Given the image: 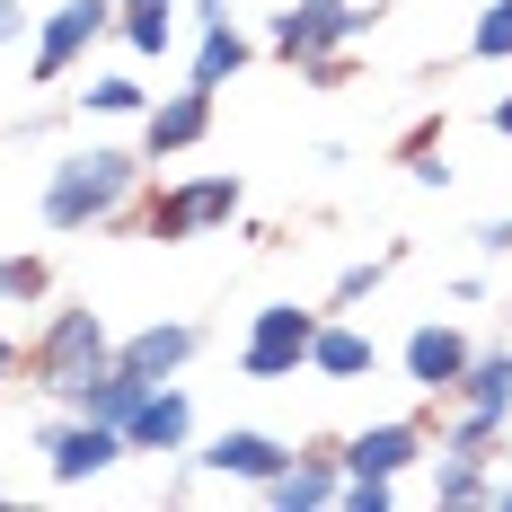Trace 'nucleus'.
Returning a JSON list of instances; mask_svg holds the SVG:
<instances>
[{
    "label": "nucleus",
    "mask_w": 512,
    "mask_h": 512,
    "mask_svg": "<svg viewBox=\"0 0 512 512\" xmlns=\"http://www.w3.org/2000/svg\"><path fill=\"white\" fill-rule=\"evenodd\" d=\"M106 362H115V327H106L89 301H53L45 327L27 336V389H36V398H62L71 380H89Z\"/></svg>",
    "instance_id": "obj_2"
},
{
    "label": "nucleus",
    "mask_w": 512,
    "mask_h": 512,
    "mask_svg": "<svg viewBox=\"0 0 512 512\" xmlns=\"http://www.w3.org/2000/svg\"><path fill=\"white\" fill-rule=\"evenodd\" d=\"M486 133H495V142H512V98H495V106H486Z\"/></svg>",
    "instance_id": "obj_31"
},
{
    "label": "nucleus",
    "mask_w": 512,
    "mask_h": 512,
    "mask_svg": "<svg viewBox=\"0 0 512 512\" xmlns=\"http://www.w3.org/2000/svg\"><path fill=\"white\" fill-rule=\"evenodd\" d=\"M309 371H318V380H336V389H345V380H371V371H380L371 327H354L345 309H327V318H318V336H309Z\"/></svg>",
    "instance_id": "obj_16"
},
{
    "label": "nucleus",
    "mask_w": 512,
    "mask_h": 512,
    "mask_svg": "<svg viewBox=\"0 0 512 512\" xmlns=\"http://www.w3.org/2000/svg\"><path fill=\"white\" fill-rule=\"evenodd\" d=\"M159 380H142V371H124V362H106V371H89V380H71L53 407H71V415H98V424H133V407L151 398Z\"/></svg>",
    "instance_id": "obj_17"
},
{
    "label": "nucleus",
    "mask_w": 512,
    "mask_h": 512,
    "mask_svg": "<svg viewBox=\"0 0 512 512\" xmlns=\"http://www.w3.org/2000/svg\"><path fill=\"white\" fill-rule=\"evenodd\" d=\"M256 53H265V45H256V36H239V27L221 18V27H204V36H195V53H186V80H204V89H230V80L248 71Z\"/></svg>",
    "instance_id": "obj_18"
},
{
    "label": "nucleus",
    "mask_w": 512,
    "mask_h": 512,
    "mask_svg": "<svg viewBox=\"0 0 512 512\" xmlns=\"http://www.w3.org/2000/svg\"><path fill=\"white\" fill-rule=\"evenodd\" d=\"M451 407H486V415H512V345H477L468 380L451 389Z\"/></svg>",
    "instance_id": "obj_20"
},
{
    "label": "nucleus",
    "mask_w": 512,
    "mask_h": 512,
    "mask_svg": "<svg viewBox=\"0 0 512 512\" xmlns=\"http://www.w3.org/2000/svg\"><path fill=\"white\" fill-rule=\"evenodd\" d=\"M212 98H221V89H204V80H186L177 98H151V115H142V151L151 159L204 151L212 142Z\"/></svg>",
    "instance_id": "obj_12"
},
{
    "label": "nucleus",
    "mask_w": 512,
    "mask_h": 512,
    "mask_svg": "<svg viewBox=\"0 0 512 512\" xmlns=\"http://www.w3.org/2000/svg\"><path fill=\"white\" fill-rule=\"evenodd\" d=\"M36 451H45L53 486H89V477H106L115 460H133L124 424H98V415H71V407H53L45 424H36Z\"/></svg>",
    "instance_id": "obj_7"
},
{
    "label": "nucleus",
    "mask_w": 512,
    "mask_h": 512,
    "mask_svg": "<svg viewBox=\"0 0 512 512\" xmlns=\"http://www.w3.org/2000/svg\"><path fill=\"white\" fill-rule=\"evenodd\" d=\"M380 9H389V0H371V9H362V0H283V9L265 18V53L292 62V71L318 62V53H354V36Z\"/></svg>",
    "instance_id": "obj_4"
},
{
    "label": "nucleus",
    "mask_w": 512,
    "mask_h": 512,
    "mask_svg": "<svg viewBox=\"0 0 512 512\" xmlns=\"http://www.w3.org/2000/svg\"><path fill=\"white\" fill-rule=\"evenodd\" d=\"M398 265H407V239H389L380 256H354V265L336 274V292H327V309H362L371 292H380V283H389V274H398Z\"/></svg>",
    "instance_id": "obj_23"
},
{
    "label": "nucleus",
    "mask_w": 512,
    "mask_h": 512,
    "mask_svg": "<svg viewBox=\"0 0 512 512\" xmlns=\"http://www.w3.org/2000/svg\"><path fill=\"white\" fill-rule=\"evenodd\" d=\"M186 9H195L204 27H221V18H230V0H186Z\"/></svg>",
    "instance_id": "obj_32"
},
{
    "label": "nucleus",
    "mask_w": 512,
    "mask_h": 512,
    "mask_svg": "<svg viewBox=\"0 0 512 512\" xmlns=\"http://www.w3.org/2000/svg\"><path fill=\"white\" fill-rule=\"evenodd\" d=\"M115 9H124V0H53L45 18H36V36H27V80H36V89H62V80L115 36Z\"/></svg>",
    "instance_id": "obj_5"
},
{
    "label": "nucleus",
    "mask_w": 512,
    "mask_h": 512,
    "mask_svg": "<svg viewBox=\"0 0 512 512\" xmlns=\"http://www.w3.org/2000/svg\"><path fill=\"white\" fill-rule=\"evenodd\" d=\"M142 177H151V151H142V142H80V151H62V159L45 168V186H36V212H45L53 239L133 230Z\"/></svg>",
    "instance_id": "obj_1"
},
{
    "label": "nucleus",
    "mask_w": 512,
    "mask_h": 512,
    "mask_svg": "<svg viewBox=\"0 0 512 512\" xmlns=\"http://www.w3.org/2000/svg\"><path fill=\"white\" fill-rule=\"evenodd\" d=\"M18 380H27V336H18V327H0V398H9Z\"/></svg>",
    "instance_id": "obj_26"
},
{
    "label": "nucleus",
    "mask_w": 512,
    "mask_h": 512,
    "mask_svg": "<svg viewBox=\"0 0 512 512\" xmlns=\"http://www.w3.org/2000/svg\"><path fill=\"white\" fill-rule=\"evenodd\" d=\"M468 62H512V0H486L468 27Z\"/></svg>",
    "instance_id": "obj_24"
},
{
    "label": "nucleus",
    "mask_w": 512,
    "mask_h": 512,
    "mask_svg": "<svg viewBox=\"0 0 512 512\" xmlns=\"http://www.w3.org/2000/svg\"><path fill=\"white\" fill-rule=\"evenodd\" d=\"M468 239H477V256H512V212H495V221H477Z\"/></svg>",
    "instance_id": "obj_27"
},
{
    "label": "nucleus",
    "mask_w": 512,
    "mask_h": 512,
    "mask_svg": "<svg viewBox=\"0 0 512 512\" xmlns=\"http://www.w3.org/2000/svg\"><path fill=\"white\" fill-rule=\"evenodd\" d=\"M195 354H204V327H195V318H151V327L115 336V362L142 371V380H186Z\"/></svg>",
    "instance_id": "obj_13"
},
{
    "label": "nucleus",
    "mask_w": 512,
    "mask_h": 512,
    "mask_svg": "<svg viewBox=\"0 0 512 512\" xmlns=\"http://www.w3.org/2000/svg\"><path fill=\"white\" fill-rule=\"evenodd\" d=\"M18 36H36V18H27V0H0V53L18 45Z\"/></svg>",
    "instance_id": "obj_29"
},
{
    "label": "nucleus",
    "mask_w": 512,
    "mask_h": 512,
    "mask_svg": "<svg viewBox=\"0 0 512 512\" xmlns=\"http://www.w3.org/2000/svg\"><path fill=\"white\" fill-rule=\"evenodd\" d=\"M283 460H292V442H283V433H265V424H221L204 451H195L204 477H239V486H274Z\"/></svg>",
    "instance_id": "obj_10"
},
{
    "label": "nucleus",
    "mask_w": 512,
    "mask_h": 512,
    "mask_svg": "<svg viewBox=\"0 0 512 512\" xmlns=\"http://www.w3.org/2000/svg\"><path fill=\"white\" fill-rule=\"evenodd\" d=\"M424 495L451 512H495V460L486 451H460V442H433V460H424Z\"/></svg>",
    "instance_id": "obj_15"
},
{
    "label": "nucleus",
    "mask_w": 512,
    "mask_h": 512,
    "mask_svg": "<svg viewBox=\"0 0 512 512\" xmlns=\"http://www.w3.org/2000/svg\"><path fill=\"white\" fill-rule=\"evenodd\" d=\"M177 9H186V0H124V9H115V36H124V53H133V62L177 53Z\"/></svg>",
    "instance_id": "obj_19"
},
{
    "label": "nucleus",
    "mask_w": 512,
    "mask_h": 512,
    "mask_svg": "<svg viewBox=\"0 0 512 512\" xmlns=\"http://www.w3.org/2000/svg\"><path fill=\"white\" fill-rule=\"evenodd\" d=\"M124 442H133V451H151V460H177V451H195V398H186V380H159L151 398L133 407Z\"/></svg>",
    "instance_id": "obj_14"
},
{
    "label": "nucleus",
    "mask_w": 512,
    "mask_h": 512,
    "mask_svg": "<svg viewBox=\"0 0 512 512\" xmlns=\"http://www.w3.org/2000/svg\"><path fill=\"white\" fill-rule=\"evenodd\" d=\"M336 504H345V512H389V504H398V477H345Z\"/></svg>",
    "instance_id": "obj_25"
},
{
    "label": "nucleus",
    "mask_w": 512,
    "mask_h": 512,
    "mask_svg": "<svg viewBox=\"0 0 512 512\" xmlns=\"http://www.w3.org/2000/svg\"><path fill=\"white\" fill-rule=\"evenodd\" d=\"M318 318H327V309L265 301V309L248 318V336H239V380H256V389H274V380H301V371H309V336H318Z\"/></svg>",
    "instance_id": "obj_6"
},
{
    "label": "nucleus",
    "mask_w": 512,
    "mask_h": 512,
    "mask_svg": "<svg viewBox=\"0 0 512 512\" xmlns=\"http://www.w3.org/2000/svg\"><path fill=\"white\" fill-rule=\"evenodd\" d=\"M336 451H345V477H407V468L433 460V424H424V415H389V424L345 433Z\"/></svg>",
    "instance_id": "obj_9"
},
{
    "label": "nucleus",
    "mask_w": 512,
    "mask_h": 512,
    "mask_svg": "<svg viewBox=\"0 0 512 512\" xmlns=\"http://www.w3.org/2000/svg\"><path fill=\"white\" fill-rule=\"evenodd\" d=\"M80 115H98V124H142V115H151V89H142L133 71H98V80L80 89Z\"/></svg>",
    "instance_id": "obj_21"
},
{
    "label": "nucleus",
    "mask_w": 512,
    "mask_h": 512,
    "mask_svg": "<svg viewBox=\"0 0 512 512\" xmlns=\"http://www.w3.org/2000/svg\"><path fill=\"white\" fill-rule=\"evenodd\" d=\"M53 301V265L36 248H9L0 256V309H45Z\"/></svg>",
    "instance_id": "obj_22"
},
{
    "label": "nucleus",
    "mask_w": 512,
    "mask_h": 512,
    "mask_svg": "<svg viewBox=\"0 0 512 512\" xmlns=\"http://www.w3.org/2000/svg\"><path fill=\"white\" fill-rule=\"evenodd\" d=\"M309 80H318V89H345V80H354V53H318V62H301Z\"/></svg>",
    "instance_id": "obj_28"
},
{
    "label": "nucleus",
    "mask_w": 512,
    "mask_h": 512,
    "mask_svg": "<svg viewBox=\"0 0 512 512\" xmlns=\"http://www.w3.org/2000/svg\"><path fill=\"white\" fill-rule=\"evenodd\" d=\"M256 495H265L274 512H318V504H336V495H345V451H336V442H301V451L283 460V477H274V486H256Z\"/></svg>",
    "instance_id": "obj_11"
},
{
    "label": "nucleus",
    "mask_w": 512,
    "mask_h": 512,
    "mask_svg": "<svg viewBox=\"0 0 512 512\" xmlns=\"http://www.w3.org/2000/svg\"><path fill=\"white\" fill-rule=\"evenodd\" d=\"M495 512H512V468H495Z\"/></svg>",
    "instance_id": "obj_33"
},
{
    "label": "nucleus",
    "mask_w": 512,
    "mask_h": 512,
    "mask_svg": "<svg viewBox=\"0 0 512 512\" xmlns=\"http://www.w3.org/2000/svg\"><path fill=\"white\" fill-rule=\"evenodd\" d=\"M248 212V186L230 177V168H204V177H177V186H159L151 204L133 212V230L159 239V248H186V239H212V230H230Z\"/></svg>",
    "instance_id": "obj_3"
},
{
    "label": "nucleus",
    "mask_w": 512,
    "mask_h": 512,
    "mask_svg": "<svg viewBox=\"0 0 512 512\" xmlns=\"http://www.w3.org/2000/svg\"><path fill=\"white\" fill-rule=\"evenodd\" d=\"M415 168V186H433V195H442V186H451V168H442V151H424V159H407Z\"/></svg>",
    "instance_id": "obj_30"
},
{
    "label": "nucleus",
    "mask_w": 512,
    "mask_h": 512,
    "mask_svg": "<svg viewBox=\"0 0 512 512\" xmlns=\"http://www.w3.org/2000/svg\"><path fill=\"white\" fill-rule=\"evenodd\" d=\"M468 362H477V336L451 327V318H424V327H407V345H398L407 389L415 398H442V407H451V389L468 380Z\"/></svg>",
    "instance_id": "obj_8"
}]
</instances>
